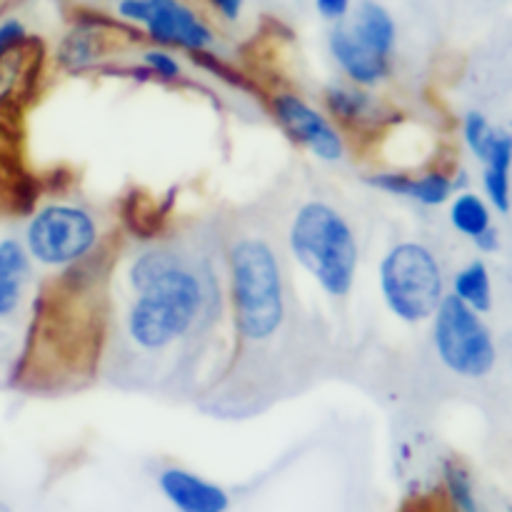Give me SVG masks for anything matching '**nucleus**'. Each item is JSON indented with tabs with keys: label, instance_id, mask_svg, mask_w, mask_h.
Here are the masks:
<instances>
[{
	"label": "nucleus",
	"instance_id": "1",
	"mask_svg": "<svg viewBox=\"0 0 512 512\" xmlns=\"http://www.w3.org/2000/svg\"><path fill=\"white\" fill-rule=\"evenodd\" d=\"M128 333L143 350H163L185 338L205 308V288L198 275L170 248H148L130 265Z\"/></svg>",
	"mask_w": 512,
	"mask_h": 512
},
{
	"label": "nucleus",
	"instance_id": "2",
	"mask_svg": "<svg viewBox=\"0 0 512 512\" xmlns=\"http://www.w3.org/2000/svg\"><path fill=\"white\" fill-rule=\"evenodd\" d=\"M230 303L240 340L265 343L285 318L283 270L265 240L245 238L230 248Z\"/></svg>",
	"mask_w": 512,
	"mask_h": 512
},
{
	"label": "nucleus",
	"instance_id": "3",
	"mask_svg": "<svg viewBox=\"0 0 512 512\" xmlns=\"http://www.w3.org/2000/svg\"><path fill=\"white\" fill-rule=\"evenodd\" d=\"M295 260L330 298H345L358 275V240L348 220L328 203L300 205L288 233Z\"/></svg>",
	"mask_w": 512,
	"mask_h": 512
},
{
	"label": "nucleus",
	"instance_id": "4",
	"mask_svg": "<svg viewBox=\"0 0 512 512\" xmlns=\"http://www.w3.org/2000/svg\"><path fill=\"white\" fill-rule=\"evenodd\" d=\"M380 295L398 320L408 325L433 318L445 298V278L433 250L423 243L393 245L380 260Z\"/></svg>",
	"mask_w": 512,
	"mask_h": 512
},
{
	"label": "nucleus",
	"instance_id": "5",
	"mask_svg": "<svg viewBox=\"0 0 512 512\" xmlns=\"http://www.w3.org/2000/svg\"><path fill=\"white\" fill-rule=\"evenodd\" d=\"M433 345L440 363L460 378H485L498 363V348L488 325L453 293L445 295L433 313Z\"/></svg>",
	"mask_w": 512,
	"mask_h": 512
},
{
	"label": "nucleus",
	"instance_id": "6",
	"mask_svg": "<svg viewBox=\"0 0 512 512\" xmlns=\"http://www.w3.org/2000/svg\"><path fill=\"white\" fill-rule=\"evenodd\" d=\"M98 243V225L78 205H45L25 228V253L48 268H65L88 258Z\"/></svg>",
	"mask_w": 512,
	"mask_h": 512
},
{
	"label": "nucleus",
	"instance_id": "7",
	"mask_svg": "<svg viewBox=\"0 0 512 512\" xmlns=\"http://www.w3.org/2000/svg\"><path fill=\"white\" fill-rule=\"evenodd\" d=\"M113 10L118 20L145 30L158 45L200 53L215 40L208 20L188 0H115Z\"/></svg>",
	"mask_w": 512,
	"mask_h": 512
},
{
	"label": "nucleus",
	"instance_id": "8",
	"mask_svg": "<svg viewBox=\"0 0 512 512\" xmlns=\"http://www.w3.org/2000/svg\"><path fill=\"white\" fill-rule=\"evenodd\" d=\"M273 113L295 143L305 145L325 163H338L345 153L343 138L328 118L313 105L293 93H280L273 98Z\"/></svg>",
	"mask_w": 512,
	"mask_h": 512
},
{
	"label": "nucleus",
	"instance_id": "9",
	"mask_svg": "<svg viewBox=\"0 0 512 512\" xmlns=\"http://www.w3.org/2000/svg\"><path fill=\"white\" fill-rule=\"evenodd\" d=\"M158 488L175 512H228L230 495L213 480L183 468H165Z\"/></svg>",
	"mask_w": 512,
	"mask_h": 512
},
{
	"label": "nucleus",
	"instance_id": "10",
	"mask_svg": "<svg viewBox=\"0 0 512 512\" xmlns=\"http://www.w3.org/2000/svg\"><path fill=\"white\" fill-rule=\"evenodd\" d=\"M328 45L335 63L340 65V70H343L355 85H375L390 73V60L380 58L378 53L365 48V45L350 33L345 20L343 23H335L333 28H330Z\"/></svg>",
	"mask_w": 512,
	"mask_h": 512
},
{
	"label": "nucleus",
	"instance_id": "11",
	"mask_svg": "<svg viewBox=\"0 0 512 512\" xmlns=\"http://www.w3.org/2000/svg\"><path fill=\"white\" fill-rule=\"evenodd\" d=\"M345 25L365 48L390 60L395 43H398V25L385 5H380L378 0H360L358 5H353Z\"/></svg>",
	"mask_w": 512,
	"mask_h": 512
},
{
	"label": "nucleus",
	"instance_id": "12",
	"mask_svg": "<svg viewBox=\"0 0 512 512\" xmlns=\"http://www.w3.org/2000/svg\"><path fill=\"white\" fill-rule=\"evenodd\" d=\"M30 278V258L13 238L0 240V320H8L20 308Z\"/></svg>",
	"mask_w": 512,
	"mask_h": 512
},
{
	"label": "nucleus",
	"instance_id": "13",
	"mask_svg": "<svg viewBox=\"0 0 512 512\" xmlns=\"http://www.w3.org/2000/svg\"><path fill=\"white\" fill-rule=\"evenodd\" d=\"M453 295L473 308L475 313H488L493 308V280L483 260H473L465 265L453 280Z\"/></svg>",
	"mask_w": 512,
	"mask_h": 512
},
{
	"label": "nucleus",
	"instance_id": "14",
	"mask_svg": "<svg viewBox=\"0 0 512 512\" xmlns=\"http://www.w3.org/2000/svg\"><path fill=\"white\" fill-rule=\"evenodd\" d=\"M325 98H328L330 110H333L340 120H345V123L350 125L370 123V120L375 118V113H378L375 100L370 98L360 85H343V83L330 85Z\"/></svg>",
	"mask_w": 512,
	"mask_h": 512
},
{
	"label": "nucleus",
	"instance_id": "15",
	"mask_svg": "<svg viewBox=\"0 0 512 512\" xmlns=\"http://www.w3.org/2000/svg\"><path fill=\"white\" fill-rule=\"evenodd\" d=\"M448 215H450V223H453V228L470 240H475L478 235H483L485 230L493 225L488 203H485V200L475 193H460L458 198H453Z\"/></svg>",
	"mask_w": 512,
	"mask_h": 512
},
{
	"label": "nucleus",
	"instance_id": "16",
	"mask_svg": "<svg viewBox=\"0 0 512 512\" xmlns=\"http://www.w3.org/2000/svg\"><path fill=\"white\" fill-rule=\"evenodd\" d=\"M443 485L450 503L455 505V512H483L478 493H475L473 478H470V473L463 468V465L455 463V460H445Z\"/></svg>",
	"mask_w": 512,
	"mask_h": 512
},
{
	"label": "nucleus",
	"instance_id": "17",
	"mask_svg": "<svg viewBox=\"0 0 512 512\" xmlns=\"http://www.w3.org/2000/svg\"><path fill=\"white\" fill-rule=\"evenodd\" d=\"M455 190V180L443 173H428L423 178H410L405 198H413L423 205L448 203Z\"/></svg>",
	"mask_w": 512,
	"mask_h": 512
},
{
	"label": "nucleus",
	"instance_id": "18",
	"mask_svg": "<svg viewBox=\"0 0 512 512\" xmlns=\"http://www.w3.org/2000/svg\"><path fill=\"white\" fill-rule=\"evenodd\" d=\"M498 133L500 130H495L483 113H475V110H470V113L465 115V123H463L465 145H468L470 153H473L478 160H483V163L488 160Z\"/></svg>",
	"mask_w": 512,
	"mask_h": 512
},
{
	"label": "nucleus",
	"instance_id": "19",
	"mask_svg": "<svg viewBox=\"0 0 512 512\" xmlns=\"http://www.w3.org/2000/svg\"><path fill=\"white\" fill-rule=\"evenodd\" d=\"M98 53V33H95L90 25H80V28L70 30L68 38L63 40V48H60V58L63 63L73 65H85L95 58Z\"/></svg>",
	"mask_w": 512,
	"mask_h": 512
},
{
	"label": "nucleus",
	"instance_id": "20",
	"mask_svg": "<svg viewBox=\"0 0 512 512\" xmlns=\"http://www.w3.org/2000/svg\"><path fill=\"white\" fill-rule=\"evenodd\" d=\"M483 185H485V193H488V200L495 205V210H498V213H508V208H510V170L488 168V165H485Z\"/></svg>",
	"mask_w": 512,
	"mask_h": 512
},
{
	"label": "nucleus",
	"instance_id": "21",
	"mask_svg": "<svg viewBox=\"0 0 512 512\" xmlns=\"http://www.w3.org/2000/svg\"><path fill=\"white\" fill-rule=\"evenodd\" d=\"M143 63H145V68L153 70V73H158V75H163V78H168V80L178 78L180 75L178 60H175L168 50H160V48L148 50V53L143 55Z\"/></svg>",
	"mask_w": 512,
	"mask_h": 512
},
{
	"label": "nucleus",
	"instance_id": "22",
	"mask_svg": "<svg viewBox=\"0 0 512 512\" xmlns=\"http://www.w3.org/2000/svg\"><path fill=\"white\" fill-rule=\"evenodd\" d=\"M23 38H28V30H25V25L20 23L18 18L0 20V58H3L10 48H15Z\"/></svg>",
	"mask_w": 512,
	"mask_h": 512
},
{
	"label": "nucleus",
	"instance_id": "23",
	"mask_svg": "<svg viewBox=\"0 0 512 512\" xmlns=\"http://www.w3.org/2000/svg\"><path fill=\"white\" fill-rule=\"evenodd\" d=\"M315 10L328 23H343L353 10V0H315Z\"/></svg>",
	"mask_w": 512,
	"mask_h": 512
},
{
	"label": "nucleus",
	"instance_id": "24",
	"mask_svg": "<svg viewBox=\"0 0 512 512\" xmlns=\"http://www.w3.org/2000/svg\"><path fill=\"white\" fill-rule=\"evenodd\" d=\"M208 8L218 15L220 20L225 23H238L243 18V10H245V0H205Z\"/></svg>",
	"mask_w": 512,
	"mask_h": 512
},
{
	"label": "nucleus",
	"instance_id": "25",
	"mask_svg": "<svg viewBox=\"0 0 512 512\" xmlns=\"http://www.w3.org/2000/svg\"><path fill=\"white\" fill-rule=\"evenodd\" d=\"M475 245H478L480 250H485V253H493V250H498L500 248L498 228H495V225H490L483 235H478V238H475Z\"/></svg>",
	"mask_w": 512,
	"mask_h": 512
},
{
	"label": "nucleus",
	"instance_id": "26",
	"mask_svg": "<svg viewBox=\"0 0 512 512\" xmlns=\"http://www.w3.org/2000/svg\"><path fill=\"white\" fill-rule=\"evenodd\" d=\"M0 512H13V508H10V505L5 503V500H0Z\"/></svg>",
	"mask_w": 512,
	"mask_h": 512
}]
</instances>
